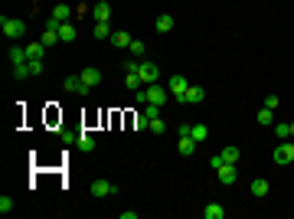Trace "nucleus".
I'll return each mask as SVG.
<instances>
[{
  "label": "nucleus",
  "instance_id": "1",
  "mask_svg": "<svg viewBox=\"0 0 294 219\" xmlns=\"http://www.w3.org/2000/svg\"><path fill=\"white\" fill-rule=\"evenodd\" d=\"M0 30H3L7 40H20V36L26 33V23L17 20V17H3V20H0Z\"/></svg>",
  "mask_w": 294,
  "mask_h": 219
},
{
  "label": "nucleus",
  "instance_id": "2",
  "mask_svg": "<svg viewBox=\"0 0 294 219\" xmlns=\"http://www.w3.org/2000/svg\"><path fill=\"white\" fill-rule=\"evenodd\" d=\"M274 164H278V167L294 164V141H291V138H288V141H281L278 147H274Z\"/></svg>",
  "mask_w": 294,
  "mask_h": 219
},
{
  "label": "nucleus",
  "instance_id": "3",
  "mask_svg": "<svg viewBox=\"0 0 294 219\" xmlns=\"http://www.w3.org/2000/svg\"><path fill=\"white\" fill-rule=\"evenodd\" d=\"M203 99H206V88L203 85H186V92L176 101H180V105H199Z\"/></svg>",
  "mask_w": 294,
  "mask_h": 219
},
{
  "label": "nucleus",
  "instance_id": "4",
  "mask_svg": "<svg viewBox=\"0 0 294 219\" xmlns=\"http://www.w3.org/2000/svg\"><path fill=\"white\" fill-rule=\"evenodd\" d=\"M137 76H141V82H144V85H154V82L160 79V69H157V62H141Z\"/></svg>",
  "mask_w": 294,
  "mask_h": 219
},
{
  "label": "nucleus",
  "instance_id": "5",
  "mask_svg": "<svg viewBox=\"0 0 294 219\" xmlns=\"http://www.w3.org/2000/svg\"><path fill=\"white\" fill-rule=\"evenodd\" d=\"M115 193H118V183H111V180H95V183H92V197H115Z\"/></svg>",
  "mask_w": 294,
  "mask_h": 219
},
{
  "label": "nucleus",
  "instance_id": "6",
  "mask_svg": "<svg viewBox=\"0 0 294 219\" xmlns=\"http://www.w3.org/2000/svg\"><path fill=\"white\" fill-rule=\"evenodd\" d=\"M216 177H219V183L222 186H232L235 180H239V170H235V164H222L216 170Z\"/></svg>",
  "mask_w": 294,
  "mask_h": 219
},
{
  "label": "nucleus",
  "instance_id": "7",
  "mask_svg": "<svg viewBox=\"0 0 294 219\" xmlns=\"http://www.w3.org/2000/svg\"><path fill=\"white\" fill-rule=\"evenodd\" d=\"M62 88H65V92H76V95H88V92H92V88L82 82V76H69L62 82Z\"/></svg>",
  "mask_w": 294,
  "mask_h": 219
},
{
  "label": "nucleus",
  "instance_id": "8",
  "mask_svg": "<svg viewBox=\"0 0 294 219\" xmlns=\"http://www.w3.org/2000/svg\"><path fill=\"white\" fill-rule=\"evenodd\" d=\"M92 17H95V23H108L111 20V3L108 0H98L95 7H92Z\"/></svg>",
  "mask_w": 294,
  "mask_h": 219
},
{
  "label": "nucleus",
  "instance_id": "9",
  "mask_svg": "<svg viewBox=\"0 0 294 219\" xmlns=\"http://www.w3.org/2000/svg\"><path fill=\"white\" fill-rule=\"evenodd\" d=\"M186 85H190V79H186V76H174L167 88H170V95H174V99H180V95L186 92Z\"/></svg>",
  "mask_w": 294,
  "mask_h": 219
},
{
  "label": "nucleus",
  "instance_id": "10",
  "mask_svg": "<svg viewBox=\"0 0 294 219\" xmlns=\"http://www.w3.org/2000/svg\"><path fill=\"white\" fill-rule=\"evenodd\" d=\"M7 56H10L13 66H23V62H30V56H26V46H10V49H7Z\"/></svg>",
  "mask_w": 294,
  "mask_h": 219
},
{
  "label": "nucleus",
  "instance_id": "11",
  "mask_svg": "<svg viewBox=\"0 0 294 219\" xmlns=\"http://www.w3.org/2000/svg\"><path fill=\"white\" fill-rule=\"evenodd\" d=\"M53 17H56V20H59V23H69V20H72V17H76V10H72L69 3H56Z\"/></svg>",
  "mask_w": 294,
  "mask_h": 219
},
{
  "label": "nucleus",
  "instance_id": "12",
  "mask_svg": "<svg viewBox=\"0 0 294 219\" xmlns=\"http://www.w3.org/2000/svg\"><path fill=\"white\" fill-rule=\"evenodd\" d=\"M82 82H85L88 88H95L98 82H101V69H95V66H88L85 72H82Z\"/></svg>",
  "mask_w": 294,
  "mask_h": 219
},
{
  "label": "nucleus",
  "instance_id": "13",
  "mask_svg": "<svg viewBox=\"0 0 294 219\" xmlns=\"http://www.w3.org/2000/svg\"><path fill=\"white\" fill-rule=\"evenodd\" d=\"M154 30H157V33H170V30H174V17H170V13H160L157 23H154Z\"/></svg>",
  "mask_w": 294,
  "mask_h": 219
},
{
  "label": "nucleus",
  "instance_id": "14",
  "mask_svg": "<svg viewBox=\"0 0 294 219\" xmlns=\"http://www.w3.org/2000/svg\"><path fill=\"white\" fill-rule=\"evenodd\" d=\"M76 144H78V147H82V151H85V154H92V151H95V138H92V134H88V131L76 134Z\"/></svg>",
  "mask_w": 294,
  "mask_h": 219
},
{
  "label": "nucleus",
  "instance_id": "15",
  "mask_svg": "<svg viewBox=\"0 0 294 219\" xmlns=\"http://www.w3.org/2000/svg\"><path fill=\"white\" fill-rule=\"evenodd\" d=\"M222 216H226V206H219V203L203 206V219H222Z\"/></svg>",
  "mask_w": 294,
  "mask_h": 219
},
{
  "label": "nucleus",
  "instance_id": "16",
  "mask_svg": "<svg viewBox=\"0 0 294 219\" xmlns=\"http://www.w3.org/2000/svg\"><path fill=\"white\" fill-rule=\"evenodd\" d=\"M190 138H193L196 144H203L209 138V128H206V124H190Z\"/></svg>",
  "mask_w": 294,
  "mask_h": 219
},
{
  "label": "nucleus",
  "instance_id": "17",
  "mask_svg": "<svg viewBox=\"0 0 294 219\" xmlns=\"http://www.w3.org/2000/svg\"><path fill=\"white\" fill-rule=\"evenodd\" d=\"M59 40L62 43H76V26L72 23H59Z\"/></svg>",
  "mask_w": 294,
  "mask_h": 219
},
{
  "label": "nucleus",
  "instance_id": "18",
  "mask_svg": "<svg viewBox=\"0 0 294 219\" xmlns=\"http://www.w3.org/2000/svg\"><path fill=\"white\" fill-rule=\"evenodd\" d=\"M239 147H235V144H229V147H222V160H226V164H239Z\"/></svg>",
  "mask_w": 294,
  "mask_h": 219
},
{
  "label": "nucleus",
  "instance_id": "19",
  "mask_svg": "<svg viewBox=\"0 0 294 219\" xmlns=\"http://www.w3.org/2000/svg\"><path fill=\"white\" fill-rule=\"evenodd\" d=\"M252 197H268V180H261V177H258V180H252Z\"/></svg>",
  "mask_w": 294,
  "mask_h": 219
},
{
  "label": "nucleus",
  "instance_id": "20",
  "mask_svg": "<svg viewBox=\"0 0 294 219\" xmlns=\"http://www.w3.org/2000/svg\"><path fill=\"white\" fill-rule=\"evenodd\" d=\"M46 49H49L46 43H30V46H26V56H30V59H43Z\"/></svg>",
  "mask_w": 294,
  "mask_h": 219
},
{
  "label": "nucleus",
  "instance_id": "21",
  "mask_svg": "<svg viewBox=\"0 0 294 219\" xmlns=\"http://www.w3.org/2000/svg\"><path fill=\"white\" fill-rule=\"evenodd\" d=\"M111 43L118 46V49H128V46H131V36L124 33V30H118V33H111Z\"/></svg>",
  "mask_w": 294,
  "mask_h": 219
},
{
  "label": "nucleus",
  "instance_id": "22",
  "mask_svg": "<svg viewBox=\"0 0 294 219\" xmlns=\"http://www.w3.org/2000/svg\"><path fill=\"white\" fill-rule=\"evenodd\" d=\"M128 53L134 56V59H141V56L147 53V46H144V40H131V46H128Z\"/></svg>",
  "mask_w": 294,
  "mask_h": 219
},
{
  "label": "nucleus",
  "instance_id": "23",
  "mask_svg": "<svg viewBox=\"0 0 294 219\" xmlns=\"http://www.w3.org/2000/svg\"><path fill=\"white\" fill-rule=\"evenodd\" d=\"M258 124H261V128H272V124H274V111L272 108H261L258 111Z\"/></svg>",
  "mask_w": 294,
  "mask_h": 219
},
{
  "label": "nucleus",
  "instance_id": "24",
  "mask_svg": "<svg viewBox=\"0 0 294 219\" xmlns=\"http://www.w3.org/2000/svg\"><path fill=\"white\" fill-rule=\"evenodd\" d=\"M39 43L56 46V43H59V30H49V26H46V30H43V36H39Z\"/></svg>",
  "mask_w": 294,
  "mask_h": 219
},
{
  "label": "nucleus",
  "instance_id": "25",
  "mask_svg": "<svg viewBox=\"0 0 294 219\" xmlns=\"http://www.w3.org/2000/svg\"><path fill=\"white\" fill-rule=\"evenodd\" d=\"M176 147H180V154H186V157H190V154L196 151V141L186 134V138H180V144H176Z\"/></svg>",
  "mask_w": 294,
  "mask_h": 219
},
{
  "label": "nucleus",
  "instance_id": "26",
  "mask_svg": "<svg viewBox=\"0 0 294 219\" xmlns=\"http://www.w3.org/2000/svg\"><path fill=\"white\" fill-rule=\"evenodd\" d=\"M111 36V20L108 23H95V40H108Z\"/></svg>",
  "mask_w": 294,
  "mask_h": 219
},
{
  "label": "nucleus",
  "instance_id": "27",
  "mask_svg": "<svg viewBox=\"0 0 294 219\" xmlns=\"http://www.w3.org/2000/svg\"><path fill=\"white\" fill-rule=\"evenodd\" d=\"M13 76L20 79V82H26V79H33V76H30V62H23V66H13Z\"/></svg>",
  "mask_w": 294,
  "mask_h": 219
},
{
  "label": "nucleus",
  "instance_id": "28",
  "mask_svg": "<svg viewBox=\"0 0 294 219\" xmlns=\"http://www.w3.org/2000/svg\"><path fill=\"white\" fill-rule=\"evenodd\" d=\"M272 131L278 134L281 141H288V138H291V124H272Z\"/></svg>",
  "mask_w": 294,
  "mask_h": 219
},
{
  "label": "nucleus",
  "instance_id": "29",
  "mask_svg": "<svg viewBox=\"0 0 294 219\" xmlns=\"http://www.w3.org/2000/svg\"><path fill=\"white\" fill-rule=\"evenodd\" d=\"M124 85H128L131 92H137V85H144V82H141V76H137V72H128V79H124Z\"/></svg>",
  "mask_w": 294,
  "mask_h": 219
},
{
  "label": "nucleus",
  "instance_id": "30",
  "mask_svg": "<svg viewBox=\"0 0 294 219\" xmlns=\"http://www.w3.org/2000/svg\"><path fill=\"white\" fill-rule=\"evenodd\" d=\"M141 111H144V115H147L151 121H154V118H160V105H151V101H147V105H144Z\"/></svg>",
  "mask_w": 294,
  "mask_h": 219
},
{
  "label": "nucleus",
  "instance_id": "31",
  "mask_svg": "<svg viewBox=\"0 0 294 219\" xmlns=\"http://www.w3.org/2000/svg\"><path fill=\"white\" fill-rule=\"evenodd\" d=\"M30 76H43V59H30Z\"/></svg>",
  "mask_w": 294,
  "mask_h": 219
},
{
  "label": "nucleus",
  "instance_id": "32",
  "mask_svg": "<svg viewBox=\"0 0 294 219\" xmlns=\"http://www.w3.org/2000/svg\"><path fill=\"white\" fill-rule=\"evenodd\" d=\"M13 209V199L7 197V193H3V197H0V213H3V216H7V213H10Z\"/></svg>",
  "mask_w": 294,
  "mask_h": 219
},
{
  "label": "nucleus",
  "instance_id": "33",
  "mask_svg": "<svg viewBox=\"0 0 294 219\" xmlns=\"http://www.w3.org/2000/svg\"><path fill=\"white\" fill-rule=\"evenodd\" d=\"M137 69H141V59H134V56H131L128 62H124V72H137Z\"/></svg>",
  "mask_w": 294,
  "mask_h": 219
},
{
  "label": "nucleus",
  "instance_id": "34",
  "mask_svg": "<svg viewBox=\"0 0 294 219\" xmlns=\"http://www.w3.org/2000/svg\"><path fill=\"white\" fill-rule=\"evenodd\" d=\"M278 105H281V99H278V95H268V99H265V108H278Z\"/></svg>",
  "mask_w": 294,
  "mask_h": 219
},
{
  "label": "nucleus",
  "instance_id": "35",
  "mask_svg": "<svg viewBox=\"0 0 294 219\" xmlns=\"http://www.w3.org/2000/svg\"><path fill=\"white\" fill-rule=\"evenodd\" d=\"M151 131H154V134H163L167 128H163V121H160V118H154V121H151Z\"/></svg>",
  "mask_w": 294,
  "mask_h": 219
},
{
  "label": "nucleus",
  "instance_id": "36",
  "mask_svg": "<svg viewBox=\"0 0 294 219\" xmlns=\"http://www.w3.org/2000/svg\"><path fill=\"white\" fill-rule=\"evenodd\" d=\"M222 164H226V160H222V154H216V157H209V167H213V170H219Z\"/></svg>",
  "mask_w": 294,
  "mask_h": 219
},
{
  "label": "nucleus",
  "instance_id": "37",
  "mask_svg": "<svg viewBox=\"0 0 294 219\" xmlns=\"http://www.w3.org/2000/svg\"><path fill=\"white\" fill-rule=\"evenodd\" d=\"M291 141H294V121H291Z\"/></svg>",
  "mask_w": 294,
  "mask_h": 219
}]
</instances>
